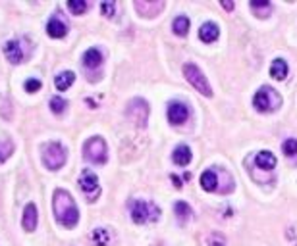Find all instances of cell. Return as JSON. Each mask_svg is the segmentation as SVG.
Listing matches in <instances>:
<instances>
[{
  "mask_svg": "<svg viewBox=\"0 0 297 246\" xmlns=\"http://www.w3.org/2000/svg\"><path fill=\"white\" fill-rule=\"evenodd\" d=\"M52 210H54V217L60 225H64L66 229H74L79 221V210L76 206L74 196L64 191V189H58L54 191L52 196Z\"/></svg>",
  "mask_w": 297,
  "mask_h": 246,
  "instance_id": "cell-1",
  "label": "cell"
},
{
  "mask_svg": "<svg viewBox=\"0 0 297 246\" xmlns=\"http://www.w3.org/2000/svg\"><path fill=\"white\" fill-rule=\"evenodd\" d=\"M130 214L135 223H147V221H156L160 210L153 202H145V200H133L130 204Z\"/></svg>",
  "mask_w": 297,
  "mask_h": 246,
  "instance_id": "cell-2",
  "label": "cell"
},
{
  "mask_svg": "<svg viewBox=\"0 0 297 246\" xmlns=\"http://www.w3.org/2000/svg\"><path fill=\"white\" fill-rule=\"evenodd\" d=\"M43 161L48 170H60L66 163V148L60 142H48V144H44Z\"/></svg>",
  "mask_w": 297,
  "mask_h": 246,
  "instance_id": "cell-3",
  "label": "cell"
},
{
  "mask_svg": "<svg viewBox=\"0 0 297 246\" xmlns=\"http://www.w3.org/2000/svg\"><path fill=\"white\" fill-rule=\"evenodd\" d=\"M280 97L274 89L270 87H261L253 97V106L259 110V112H270V110H276L280 106Z\"/></svg>",
  "mask_w": 297,
  "mask_h": 246,
  "instance_id": "cell-4",
  "label": "cell"
},
{
  "mask_svg": "<svg viewBox=\"0 0 297 246\" xmlns=\"http://www.w3.org/2000/svg\"><path fill=\"white\" fill-rule=\"evenodd\" d=\"M184 75H186V79L189 81V85L195 87V91H199L203 97H210L212 95V89H210L207 77L203 75V71L195 64L184 65Z\"/></svg>",
  "mask_w": 297,
  "mask_h": 246,
  "instance_id": "cell-5",
  "label": "cell"
},
{
  "mask_svg": "<svg viewBox=\"0 0 297 246\" xmlns=\"http://www.w3.org/2000/svg\"><path fill=\"white\" fill-rule=\"evenodd\" d=\"M85 158L89 161H93V163H104L106 161V154H108V148H106V142L104 139H100V137H93V139H89L85 142Z\"/></svg>",
  "mask_w": 297,
  "mask_h": 246,
  "instance_id": "cell-6",
  "label": "cell"
},
{
  "mask_svg": "<svg viewBox=\"0 0 297 246\" xmlns=\"http://www.w3.org/2000/svg\"><path fill=\"white\" fill-rule=\"evenodd\" d=\"M128 118L132 119L135 125L145 127L147 125V118H149V104L141 100V98H135L128 104Z\"/></svg>",
  "mask_w": 297,
  "mask_h": 246,
  "instance_id": "cell-7",
  "label": "cell"
},
{
  "mask_svg": "<svg viewBox=\"0 0 297 246\" xmlns=\"http://www.w3.org/2000/svg\"><path fill=\"white\" fill-rule=\"evenodd\" d=\"M79 189L83 191V194L87 196L91 202L97 200V196L100 194V185L97 175L93 172H89V170H85V172L81 173V177H79Z\"/></svg>",
  "mask_w": 297,
  "mask_h": 246,
  "instance_id": "cell-8",
  "label": "cell"
},
{
  "mask_svg": "<svg viewBox=\"0 0 297 246\" xmlns=\"http://www.w3.org/2000/svg\"><path fill=\"white\" fill-rule=\"evenodd\" d=\"M189 118V108L184 102H170L168 104V121L172 125H180L186 123Z\"/></svg>",
  "mask_w": 297,
  "mask_h": 246,
  "instance_id": "cell-9",
  "label": "cell"
},
{
  "mask_svg": "<svg viewBox=\"0 0 297 246\" xmlns=\"http://www.w3.org/2000/svg\"><path fill=\"white\" fill-rule=\"evenodd\" d=\"M46 31H48V35H50L52 39H62V37H66L68 25L64 23V20L60 18V14H56V16L50 18V22L46 25Z\"/></svg>",
  "mask_w": 297,
  "mask_h": 246,
  "instance_id": "cell-10",
  "label": "cell"
},
{
  "mask_svg": "<svg viewBox=\"0 0 297 246\" xmlns=\"http://www.w3.org/2000/svg\"><path fill=\"white\" fill-rule=\"evenodd\" d=\"M37 221H39V217H37V206H35V204H27L25 210H23L22 227L25 231L31 233V231L37 229Z\"/></svg>",
  "mask_w": 297,
  "mask_h": 246,
  "instance_id": "cell-11",
  "label": "cell"
},
{
  "mask_svg": "<svg viewBox=\"0 0 297 246\" xmlns=\"http://www.w3.org/2000/svg\"><path fill=\"white\" fill-rule=\"evenodd\" d=\"M4 54H6L10 64H22L23 62V48L18 41H8L4 44Z\"/></svg>",
  "mask_w": 297,
  "mask_h": 246,
  "instance_id": "cell-12",
  "label": "cell"
},
{
  "mask_svg": "<svg viewBox=\"0 0 297 246\" xmlns=\"http://www.w3.org/2000/svg\"><path fill=\"white\" fill-rule=\"evenodd\" d=\"M218 35H220V29H218L216 23H212V22L203 23V27L199 29V37H201L203 43H214V41L218 39Z\"/></svg>",
  "mask_w": 297,
  "mask_h": 246,
  "instance_id": "cell-13",
  "label": "cell"
},
{
  "mask_svg": "<svg viewBox=\"0 0 297 246\" xmlns=\"http://www.w3.org/2000/svg\"><path fill=\"white\" fill-rule=\"evenodd\" d=\"M255 161H257V166H259L261 170L270 172V170H274V166H276V156L272 152H268V150H263V152L257 154Z\"/></svg>",
  "mask_w": 297,
  "mask_h": 246,
  "instance_id": "cell-14",
  "label": "cell"
},
{
  "mask_svg": "<svg viewBox=\"0 0 297 246\" xmlns=\"http://www.w3.org/2000/svg\"><path fill=\"white\" fill-rule=\"evenodd\" d=\"M201 187H203L207 193L218 191V179H216V172H214V170L203 172V175H201Z\"/></svg>",
  "mask_w": 297,
  "mask_h": 246,
  "instance_id": "cell-15",
  "label": "cell"
},
{
  "mask_svg": "<svg viewBox=\"0 0 297 246\" xmlns=\"http://www.w3.org/2000/svg\"><path fill=\"white\" fill-rule=\"evenodd\" d=\"M172 158H174V161H176L177 166H187V163L191 161V158H193V154H191V148H189V146L180 144V146H176V150H174Z\"/></svg>",
  "mask_w": 297,
  "mask_h": 246,
  "instance_id": "cell-16",
  "label": "cell"
},
{
  "mask_svg": "<svg viewBox=\"0 0 297 246\" xmlns=\"http://www.w3.org/2000/svg\"><path fill=\"white\" fill-rule=\"evenodd\" d=\"M100 62H102V54L97 50V48H89L87 52L83 54V65L89 67V69H95L99 67Z\"/></svg>",
  "mask_w": 297,
  "mask_h": 246,
  "instance_id": "cell-17",
  "label": "cell"
},
{
  "mask_svg": "<svg viewBox=\"0 0 297 246\" xmlns=\"http://www.w3.org/2000/svg\"><path fill=\"white\" fill-rule=\"evenodd\" d=\"M74 81H76V73L74 71H62L60 75H56L54 85L58 91H66V89L74 85Z\"/></svg>",
  "mask_w": 297,
  "mask_h": 246,
  "instance_id": "cell-18",
  "label": "cell"
},
{
  "mask_svg": "<svg viewBox=\"0 0 297 246\" xmlns=\"http://www.w3.org/2000/svg\"><path fill=\"white\" fill-rule=\"evenodd\" d=\"M270 75H272L274 79H278V81H282V79H286L287 77V64L282 58H278V60L272 62V65H270Z\"/></svg>",
  "mask_w": 297,
  "mask_h": 246,
  "instance_id": "cell-19",
  "label": "cell"
},
{
  "mask_svg": "<svg viewBox=\"0 0 297 246\" xmlns=\"http://www.w3.org/2000/svg\"><path fill=\"white\" fill-rule=\"evenodd\" d=\"M174 212H176V215H177V219L182 221V223H186L187 219L193 215V210L189 208V204H186V202H176L174 204Z\"/></svg>",
  "mask_w": 297,
  "mask_h": 246,
  "instance_id": "cell-20",
  "label": "cell"
},
{
  "mask_svg": "<svg viewBox=\"0 0 297 246\" xmlns=\"http://www.w3.org/2000/svg\"><path fill=\"white\" fill-rule=\"evenodd\" d=\"M187 31H189V20L186 16H177L174 20V33L180 35V37H186Z\"/></svg>",
  "mask_w": 297,
  "mask_h": 246,
  "instance_id": "cell-21",
  "label": "cell"
},
{
  "mask_svg": "<svg viewBox=\"0 0 297 246\" xmlns=\"http://www.w3.org/2000/svg\"><path fill=\"white\" fill-rule=\"evenodd\" d=\"M93 242H95V246H108V242H110L108 231L106 229H95L93 231Z\"/></svg>",
  "mask_w": 297,
  "mask_h": 246,
  "instance_id": "cell-22",
  "label": "cell"
},
{
  "mask_svg": "<svg viewBox=\"0 0 297 246\" xmlns=\"http://www.w3.org/2000/svg\"><path fill=\"white\" fill-rule=\"evenodd\" d=\"M12 150H14V142H12V140H8V139L0 140V163L10 158Z\"/></svg>",
  "mask_w": 297,
  "mask_h": 246,
  "instance_id": "cell-23",
  "label": "cell"
},
{
  "mask_svg": "<svg viewBox=\"0 0 297 246\" xmlns=\"http://www.w3.org/2000/svg\"><path fill=\"white\" fill-rule=\"evenodd\" d=\"M68 8L72 10V14L81 16L83 12L87 10V2H85V0H70V2H68Z\"/></svg>",
  "mask_w": 297,
  "mask_h": 246,
  "instance_id": "cell-24",
  "label": "cell"
},
{
  "mask_svg": "<svg viewBox=\"0 0 297 246\" xmlns=\"http://www.w3.org/2000/svg\"><path fill=\"white\" fill-rule=\"evenodd\" d=\"M66 106H68V102L64 98H60V97L50 98V110H52L54 114H62V112L66 110Z\"/></svg>",
  "mask_w": 297,
  "mask_h": 246,
  "instance_id": "cell-25",
  "label": "cell"
},
{
  "mask_svg": "<svg viewBox=\"0 0 297 246\" xmlns=\"http://www.w3.org/2000/svg\"><path fill=\"white\" fill-rule=\"evenodd\" d=\"M251 8H253V10H264L263 18H266L268 12L272 10V4H270L268 0H253V2H251Z\"/></svg>",
  "mask_w": 297,
  "mask_h": 246,
  "instance_id": "cell-26",
  "label": "cell"
},
{
  "mask_svg": "<svg viewBox=\"0 0 297 246\" xmlns=\"http://www.w3.org/2000/svg\"><path fill=\"white\" fill-rule=\"evenodd\" d=\"M282 150L286 156H295L297 154V139H287L282 142Z\"/></svg>",
  "mask_w": 297,
  "mask_h": 246,
  "instance_id": "cell-27",
  "label": "cell"
},
{
  "mask_svg": "<svg viewBox=\"0 0 297 246\" xmlns=\"http://www.w3.org/2000/svg\"><path fill=\"white\" fill-rule=\"evenodd\" d=\"M114 10H116V2H112V0L100 4V12H102V16H106V18H112V16H114Z\"/></svg>",
  "mask_w": 297,
  "mask_h": 246,
  "instance_id": "cell-28",
  "label": "cell"
},
{
  "mask_svg": "<svg viewBox=\"0 0 297 246\" xmlns=\"http://www.w3.org/2000/svg\"><path fill=\"white\" fill-rule=\"evenodd\" d=\"M41 89V81L39 79H29L27 83H25V91L27 93H35V91H39Z\"/></svg>",
  "mask_w": 297,
  "mask_h": 246,
  "instance_id": "cell-29",
  "label": "cell"
},
{
  "mask_svg": "<svg viewBox=\"0 0 297 246\" xmlns=\"http://www.w3.org/2000/svg\"><path fill=\"white\" fill-rule=\"evenodd\" d=\"M222 8H224V10H233V2H228V0H224V2H222Z\"/></svg>",
  "mask_w": 297,
  "mask_h": 246,
  "instance_id": "cell-30",
  "label": "cell"
},
{
  "mask_svg": "<svg viewBox=\"0 0 297 246\" xmlns=\"http://www.w3.org/2000/svg\"><path fill=\"white\" fill-rule=\"evenodd\" d=\"M209 246H226L224 242H222L220 238H214V240H210V244Z\"/></svg>",
  "mask_w": 297,
  "mask_h": 246,
  "instance_id": "cell-31",
  "label": "cell"
}]
</instances>
